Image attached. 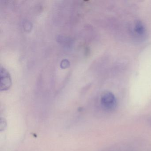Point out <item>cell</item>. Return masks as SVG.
<instances>
[{
	"label": "cell",
	"mask_w": 151,
	"mask_h": 151,
	"mask_svg": "<svg viewBox=\"0 0 151 151\" xmlns=\"http://www.w3.org/2000/svg\"><path fill=\"white\" fill-rule=\"evenodd\" d=\"M0 76L1 90L6 91L8 90L12 85V80L10 74L5 68L1 67Z\"/></svg>",
	"instance_id": "7a4b0ae2"
},
{
	"label": "cell",
	"mask_w": 151,
	"mask_h": 151,
	"mask_svg": "<svg viewBox=\"0 0 151 151\" xmlns=\"http://www.w3.org/2000/svg\"><path fill=\"white\" fill-rule=\"evenodd\" d=\"M101 103L103 107L107 111L114 110L117 105V101L112 93L107 92L101 96Z\"/></svg>",
	"instance_id": "6da1fadb"
},
{
	"label": "cell",
	"mask_w": 151,
	"mask_h": 151,
	"mask_svg": "<svg viewBox=\"0 0 151 151\" xmlns=\"http://www.w3.org/2000/svg\"><path fill=\"white\" fill-rule=\"evenodd\" d=\"M134 30L135 32L138 35L142 36L144 35L146 32L145 28L143 23L140 21H137L136 22Z\"/></svg>",
	"instance_id": "3957f363"
},
{
	"label": "cell",
	"mask_w": 151,
	"mask_h": 151,
	"mask_svg": "<svg viewBox=\"0 0 151 151\" xmlns=\"http://www.w3.org/2000/svg\"><path fill=\"white\" fill-rule=\"evenodd\" d=\"M62 63H64V65L62 67L63 68H67V67H68V65L69 64V62L67 60H63L62 62Z\"/></svg>",
	"instance_id": "277c9868"
}]
</instances>
